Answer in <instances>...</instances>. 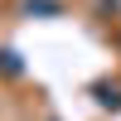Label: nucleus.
Instances as JSON below:
<instances>
[{
    "label": "nucleus",
    "instance_id": "f257e3e1",
    "mask_svg": "<svg viewBox=\"0 0 121 121\" xmlns=\"http://www.w3.org/2000/svg\"><path fill=\"white\" fill-rule=\"evenodd\" d=\"M92 92H97V102H102V107H112V112H121V87H112V82H97Z\"/></svg>",
    "mask_w": 121,
    "mask_h": 121
},
{
    "label": "nucleus",
    "instance_id": "f03ea898",
    "mask_svg": "<svg viewBox=\"0 0 121 121\" xmlns=\"http://www.w3.org/2000/svg\"><path fill=\"white\" fill-rule=\"evenodd\" d=\"M0 73H5V78H19V73H24V63H19L15 48H0Z\"/></svg>",
    "mask_w": 121,
    "mask_h": 121
},
{
    "label": "nucleus",
    "instance_id": "7ed1b4c3",
    "mask_svg": "<svg viewBox=\"0 0 121 121\" xmlns=\"http://www.w3.org/2000/svg\"><path fill=\"white\" fill-rule=\"evenodd\" d=\"M24 15H58V0H24Z\"/></svg>",
    "mask_w": 121,
    "mask_h": 121
}]
</instances>
